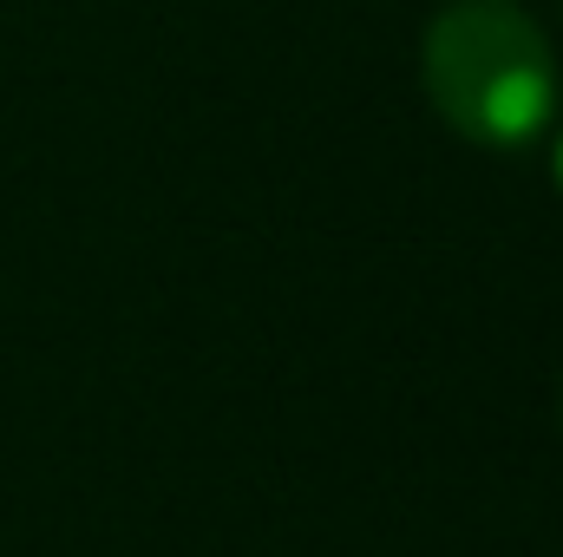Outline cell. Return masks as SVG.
<instances>
[{"label":"cell","mask_w":563,"mask_h":557,"mask_svg":"<svg viewBox=\"0 0 563 557\" xmlns=\"http://www.w3.org/2000/svg\"><path fill=\"white\" fill-rule=\"evenodd\" d=\"M420 79L465 144L525 151L558 119V59L518 0H452L426 20Z\"/></svg>","instance_id":"obj_1"},{"label":"cell","mask_w":563,"mask_h":557,"mask_svg":"<svg viewBox=\"0 0 563 557\" xmlns=\"http://www.w3.org/2000/svg\"><path fill=\"white\" fill-rule=\"evenodd\" d=\"M551 164H558V184H563V132H558V144H551Z\"/></svg>","instance_id":"obj_2"}]
</instances>
